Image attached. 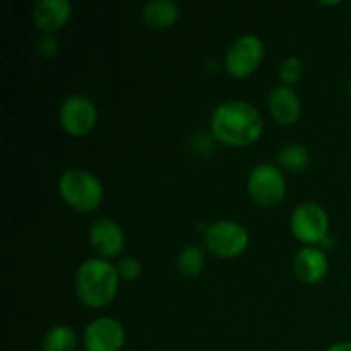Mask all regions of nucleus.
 I'll return each mask as SVG.
<instances>
[{
	"label": "nucleus",
	"mask_w": 351,
	"mask_h": 351,
	"mask_svg": "<svg viewBox=\"0 0 351 351\" xmlns=\"http://www.w3.org/2000/svg\"><path fill=\"white\" fill-rule=\"evenodd\" d=\"M38 53L45 58H51L58 53V40L50 33H45L38 40Z\"/></svg>",
	"instance_id": "aec40b11"
},
{
	"label": "nucleus",
	"mask_w": 351,
	"mask_h": 351,
	"mask_svg": "<svg viewBox=\"0 0 351 351\" xmlns=\"http://www.w3.org/2000/svg\"><path fill=\"white\" fill-rule=\"evenodd\" d=\"M77 336L74 329L65 324H57L50 328L41 341V351H75Z\"/></svg>",
	"instance_id": "2eb2a0df"
},
{
	"label": "nucleus",
	"mask_w": 351,
	"mask_h": 351,
	"mask_svg": "<svg viewBox=\"0 0 351 351\" xmlns=\"http://www.w3.org/2000/svg\"><path fill=\"white\" fill-rule=\"evenodd\" d=\"M278 165L288 171H302L307 168L308 161H311V154L308 149L302 144H287L278 151Z\"/></svg>",
	"instance_id": "f3484780"
},
{
	"label": "nucleus",
	"mask_w": 351,
	"mask_h": 351,
	"mask_svg": "<svg viewBox=\"0 0 351 351\" xmlns=\"http://www.w3.org/2000/svg\"><path fill=\"white\" fill-rule=\"evenodd\" d=\"M58 192L65 204L81 213L95 211L103 201V185L99 178L81 168H72L62 173Z\"/></svg>",
	"instance_id": "7ed1b4c3"
},
{
	"label": "nucleus",
	"mask_w": 351,
	"mask_h": 351,
	"mask_svg": "<svg viewBox=\"0 0 351 351\" xmlns=\"http://www.w3.org/2000/svg\"><path fill=\"white\" fill-rule=\"evenodd\" d=\"M322 3H324V5H339L341 2H322Z\"/></svg>",
	"instance_id": "4be33fe9"
},
{
	"label": "nucleus",
	"mask_w": 351,
	"mask_h": 351,
	"mask_svg": "<svg viewBox=\"0 0 351 351\" xmlns=\"http://www.w3.org/2000/svg\"><path fill=\"white\" fill-rule=\"evenodd\" d=\"M206 266L204 250L199 245H185L177 257V267L184 278H197Z\"/></svg>",
	"instance_id": "dca6fc26"
},
{
	"label": "nucleus",
	"mask_w": 351,
	"mask_h": 351,
	"mask_svg": "<svg viewBox=\"0 0 351 351\" xmlns=\"http://www.w3.org/2000/svg\"><path fill=\"white\" fill-rule=\"evenodd\" d=\"M249 232L240 223L221 219L204 230V245L219 259H233L242 256L249 247Z\"/></svg>",
	"instance_id": "20e7f679"
},
{
	"label": "nucleus",
	"mask_w": 351,
	"mask_h": 351,
	"mask_svg": "<svg viewBox=\"0 0 351 351\" xmlns=\"http://www.w3.org/2000/svg\"><path fill=\"white\" fill-rule=\"evenodd\" d=\"M117 273H119L120 280L134 281L141 276V273H143V266H141V263L136 257L123 256L122 259L117 263Z\"/></svg>",
	"instance_id": "6ab92c4d"
},
{
	"label": "nucleus",
	"mask_w": 351,
	"mask_h": 351,
	"mask_svg": "<svg viewBox=\"0 0 351 351\" xmlns=\"http://www.w3.org/2000/svg\"><path fill=\"white\" fill-rule=\"evenodd\" d=\"M267 108L278 123L291 125L300 119L302 103L293 88L280 84L271 89L267 95Z\"/></svg>",
	"instance_id": "9b49d317"
},
{
	"label": "nucleus",
	"mask_w": 351,
	"mask_h": 351,
	"mask_svg": "<svg viewBox=\"0 0 351 351\" xmlns=\"http://www.w3.org/2000/svg\"><path fill=\"white\" fill-rule=\"evenodd\" d=\"M264 58V41L256 34L237 38L226 53V71L232 77L245 79L256 72Z\"/></svg>",
	"instance_id": "0eeeda50"
},
{
	"label": "nucleus",
	"mask_w": 351,
	"mask_h": 351,
	"mask_svg": "<svg viewBox=\"0 0 351 351\" xmlns=\"http://www.w3.org/2000/svg\"><path fill=\"white\" fill-rule=\"evenodd\" d=\"M180 17V7L173 0H149L143 7V19L154 29H167Z\"/></svg>",
	"instance_id": "4468645a"
},
{
	"label": "nucleus",
	"mask_w": 351,
	"mask_h": 351,
	"mask_svg": "<svg viewBox=\"0 0 351 351\" xmlns=\"http://www.w3.org/2000/svg\"><path fill=\"white\" fill-rule=\"evenodd\" d=\"M72 3L69 0H40L34 3L33 19L43 33L53 34L71 19Z\"/></svg>",
	"instance_id": "ddd939ff"
},
{
	"label": "nucleus",
	"mask_w": 351,
	"mask_h": 351,
	"mask_svg": "<svg viewBox=\"0 0 351 351\" xmlns=\"http://www.w3.org/2000/svg\"><path fill=\"white\" fill-rule=\"evenodd\" d=\"M348 89H350V96H351V81H350V88Z\"/></svg>",
	"instance_id": "5701e85b"
},
{
	"label": "nucleus",
	"mask_w": 351,
	"mask_h": 351,
	"mask_svg": "<svg viewBox=\"0 0 351 351\" xmlns=\"http://www.w3.org/2000/svg\"><path fill=\"white\" fill-rule=\"evenodd\" d=\"M60 125L69 136L82 137L88 136L96 127L98 120V110L96 105L82 95H72L64 99L60 106Z\"/></svg>",
	"instance_id": "6e6552de"
},
{
	"label": "nucleus",
	"mask_w": 351,
	"mask_h": 351,
	"mask_svg": "<svg viewBox=\"0 0 351 351\" xmlns=\"http://www.w3.org/2000/svg\"><path fill=\"white\" fill-rule=\"evenodd\" d=\"M293 269L298 280L307 285H315L321 283L328 274L329 261L317 247H305L295 256Z\"/></svg>",
	"instance_id": "f8f14e48"
},
{
	"label": "nucleus",
	"mask_w": 351,
	"mask_h": 351,
	"mask_svg": "<svg viewBox=\"0 0 351 351\" xmlns=\"http://www.w3.org/2000/svg\"><path fill=\"white\" fill-rule=\"evenodd\" d=\"M86 351H120L125 345V329L112 317H98L84 329Z\"/></svg>",
	"instance_id": "1a4fd4ad"
},
{
	"label": "nucleus",
	"mask_w": 351,
	"mask_h": 351,
	"mask_svg": "<svg viewBox=\"0 0 351 351\" xmlns=\"http://www.w3.org/2000/svg\"><path fill=\"white\" fill-rule=\"evenodd\" d=\"M89 243L103 259H112L122 254L125 247V233L112 218H98L89 226Z\"/></svg>",
	"instance_id": "9d476101"
},
{
	"label": "nucleus",
	"mask_w": 351,
	"mask_h": 351,
	"mask_svg": "<svg viewBox=\"0 0 351 351\" xmlns=\"http://www.w3.org/2000/svg\"><path fill=\"white\" fill-rule=\"evenodd\" d=\"M278 75H280L281 84L290 86L291 88V86L297 84L302 79V75H304V62L298 57H295V55H290V57H287L280 64Z\"/></svg>",
	"instance_id": "a211bd4d"
},
{
	"label": "nucleus",
	"mask_w": 351,
	"mask_h": 351,
	"mask_svg": "<svg viewBox=\"0 0 351 351\" xmlns=\"http://www.w3.org/2000/svg\"><path fill=\"white\" fill-rule=\"evenodd\" d=\"M326 351H351V341H341V343H335L332 346H329Z\"/></svg>",
	"instance_id": "412c9836"
},
{
	"label": "nucleus",
	"mask_w": 351,
	"mask_h": 351,
	"mask_svg": "<svg viewBox=\"0 0 351 351\" xmlns=\"http://www.w3.org/2000/svg\"><path fill=\"white\" fill-rule=\"evenodd\" d=\"M247 189L257 204L274 208L287 195V178L276 165L259 163L247 178Z\"/></svg>",
	"instance_id": "39448f33"
},
{
	"label": "nucleus",
	"mask_w": 351,
	"mask_h": 351,
	"mask_svg": "<svg viewBox=\"0 0 351 351\" xmlns=\"http://www.w3.org/2000/svg\"><path fill=\"white\" fill-rule=\"evenodd\" d=\"M119 281L120 276L115 264L103 257H91L79 266L75 274V291L84 305L103 308L115 298Z\"/></svg>",
	"instance_id": "f03ea898"
},
{
	"label": "nucleus",
	"mask_w": 351,
	"mask_h": 351,
	"mask_svg": "<svg viewBox=\"0 0 351 351\" xmlns=\"http://www.w3.org/2000/svg\"><path fill=\"white\" fill-rule=\"evenodd\" d=\"M211 132L215 139L226 146H250L263 136V115L256 106L242 99L226 101L213 113Z\"/></svg>",
	"instance_id": "f257e3e1"
},
{
	"label": "nucleus",
	"mask_w": 351,
	"mask_h": 351,
	"mask_svg": "<svg viewBox=\"0 0 351 351\" xmlns=\"http://www.w3.org/2000/svg\"><path fill=\"white\" fill-rule=\"evenodd\" d=\"M290 228L300 242L308 245L322 243L329 235V216L317 202H302L291 213Z\"/></svg>",
	"instance_id": "423d86ee"
}]
</instances>
